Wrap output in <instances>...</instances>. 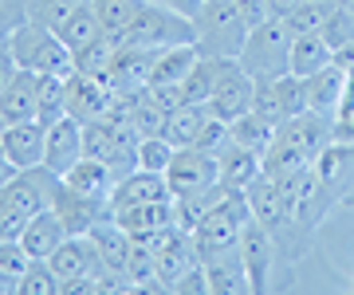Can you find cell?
I'll list each match as a JSON object with an SVG mask.
<instances>
[{"label": "cell", "mask_w": 354, "mask_h": 295, "mask_svg": "<svg viewBox=\"0 0 354 295\" xmlns=\"http://www.w3.org/2000/svg\"><path fill=\"white\" fill-rule=\"evenodd\" d=\"M150 4L169 8V12H177V16H189V20H197V12L205 8V0H150Z\"/></svg>", "instance_id": "7bdbcfd3"}, {"label": "cell", "mask_w": 354, "mask_h": 295, "mask_svg": "<svg viewBox=\"0 0 354 295\" xmlns=\"http://www.w3.org/2000/svg\"><path fill=\"white\" fill-rule=\"evenodd\" d=\"M39 75V71H36ZM67 115V79L59 75H39V91H36V118L44 126H51L55 118Z\"/></svg>", "instance_id": "1f68e13d"}, {"label": "cell", "mask_w": 354, "mask_h": 295, "mask_svg": "<svg viewBox=\"0 0 354 295\" xmlns=\"http://www.w3.org/2000/svg\"><path fill=\"white\" fill-rule=\"evenodd\" d=\"M55 36L64 39L71 52L87 48L91 39H99L102 28H99V16H95V4H91V0H79L75 8H71L59 24H55Z\"/></svg>", "instance_id": "484cf974"}, {"label": "cell", "mask_w": 354, "mask_h": 295, "mask_svg": "<svg viewBox=\"0 0 354 295\" xmlns=\"http://www.w3.org/2000/svg\"><path fill=\"white\" fill-rule=\"evenodd\" d=\"M146 201H174V189L165 173H153V169H130L114 181L111 189V213L114 209H127V205H146Z\"/></svg>", "instance_id": "7c38bea8"}, {"label": "cell", "mask_w": 354, "mask_h": 295, "mask_svg": "<svg viewBox=\"0 0 354 295\" xmlns=\"http://www.w3.org/2000/svg\"><path fill=\"white\" fill-rule=\"evenodd\" d=\"M291 39L295 32L288 28L283 16H268L264 24H256L244 39V52L236 55V64L256 79V83H272V79L291 71Z\"/></svg>", "instance_id": "7a4b0ae2"}, {"label": "cell", "mask_w": 354, "mask_h": 295, "mask_svg": "<svg viewBox=\"0 0 354 295\" xmlns=\"http://www.w3.org/2000/svg\"><path fill=\"white\" fill-rule=\"evenodd\" d=\"M114 52H118V44H114L111 36L91 39L87 48H79V52H75V71H83V75H95V79H106Z\"/></svg>", "instance_id": "e575fe53"}, {"label": "cell", "mask_w": 354, "mask_h": 295, "mask_svg": "<svg viewBox=\"0 0 354 295\" xmlns=\"http://www.w3.org/2000/svg\"><path fill=\"white\" fill-rule=\"evenodd\" d=\"M330 134H335V126H330V115H315V111L295 115V118H288V122L279 126V138L291 142L295 150H304L311 162H315V158L330 146Z\"/></svg>", "instance_id": "9a60e30c"}, {"label": "cell", "mask_w": 354, "mask_h": 295, "mask_svg": "<svg viewBox=\"0 0 354 295\" xmlns=\"http://www.w3.org/2000/svg\"><path fill=\"white\" fill-rule=\"evenodd\" d=\"M197 44H177V48H162L153 59V75L150 83H185V75L197 64Z\"/></svg>", "instance_id": "f546056e"}, {"label": "cell", "mask_w": 354, "mask_h": 295, "mask_svg": "<svg viewBox=\"0 0 354 295\" xmlns=\"http://www.w3.org/2000/svg\"><path fill=\"white\" fill-rule=\"evenodd\" d=\"M295 4H299V0H268V12L272 16H288Z\"/></svg>", "instance_id": "bcb514c9"}, {"label": "cell", "mask_w": 354, "mask_h": 295, "mask_svg": "<svg viewBox=\"0 0 354 295\" xmlns=\"http://www.w3.org/2000/svg\"><path fill=\"white\" fill-rule=\"evenodd\" d=\"M71 232H67L64 217L55 213V209H39L36 217L24 225V232H20V244H24V252L32 260H48L59 244L67 240Z\"/></svg>", "instance_id": "2e32d148"}, {"label": "cell", "mask_w": 354, "mask_h": 295, "mask_svg": "<svg viewBox=\"0 0 354 295\" xmlns=\"http://www.w3.org/2000/svg\"><path fill=\"white\" fill-rule=\"evenodd\" d=\"M122 44H134V48H177V44H197V28H193L189 16H177L169 8H158V4H142L138 20L127 28Z\"/></svg>", "instance_id": "5b68a950"}, {"label": "cell", "mask_w": 354, "mask_h": 295, "mask_svg": "<svg viewBox=\"0 0 354 295\" xmlns=\"http://www.w3.org/2000/svg\"><path fill=\"white\" fill-rule=\"evenodd\" d=\"M205 264V276H209V295H244L252 292L248 283V272H244V260L241 252H221L213 260H201Z\"/></svg>", "instance_id": "d6986e66"}, {"label": "cell", "mask_w": 354, "mask_h": 295, "mask_svg": "<svg viewBox=\"0 0 354 295\" xmlns=\"http://www.w3.org/2000/svg\"><path fill=\"white\" fill-rule=\"evenodd\" d=\"M216 166H221V185H225L228 193H248V185L264 173L260 154H252L241 142H228L225 150L216 154Z\"/></svg>", "instance_id": "e0dca14e"}, {"label": "cell", "mask_w": 354, "mask_h": 295, "mask_svg": "<svg viewBox=\"0 0 354 295\" xmlns=\"http://www.w3.org/2000/svg\"><path fill=\"white\" fill-rule=\"evenodd\" d=\"M16 295H59V280H55V272H51L48 260H32L28 264V272L20 276Z\"/></svg>", "instance_id": "74e56055"}, {"label": "cell", "mask_w": 354, "mask_h": 295, "mask_svg": "<svg viewBox=\"0 0 354 295\" xmlns=\"http://www.w3.org/2000/svg\"><path fill=\"white\" fill-rule=\"evenodd\" d=\"M236 252L244 260V272H248V283H252V295L268 292V276H272V260H276V240H272V229L264 220H248L241 232V244Z\"/></svg>", "instance_id": "ba28073f"}, {"label": "cell", "mask_w": 354, "mask_h": 295, "mask_svg": "<svg viewBox=\"0 0 354 295\" xmlns=\"http://www.w3.org/2000/svg\"><path fill=\"white\" fill-rule=\"evenodd\" d=\"M228 64H232V59H225V55H197L193 71L185 75V83H181L185 103H209L216 83H221V75L228 71Z\"/></svg>", "instance_id": "d4e9b609"}, {"label": "cell", "mask_w": 354, "mask_h": 295, "mask_svg": "<svg viewBox=\"0 0 354 295\" xmlns=\"http://www.w3.org/2000/svg\"><path fill=\"white\" fill-rule=\"evenodd\" d=\"M209 115H213L209 103H181L177 111L165 115V130H162V134L174 142L177 150H181V146H197V134H201V126L209 122Z\"/></svg>", "instance_id": "4316f807"}, {"label": "cell", "mask_w": 354, "mask_h": 295, "mask_svg": "<svg viewBox=\"0 0 354 295\" xmlns=\"http://www.w3.org/2000/svg\"><path fill=\"white\" fill-rule=\"evenodd\" d=\"M276 83V99H279V111H283V122L295 115H307V79L288 71V75L272 79Z\"/></svg>", "instance_id": "d590c367"}, {"label": "cell", "mask_w": 354, "mask_h": 295, "mask_svg": "<svg viewBox=\"0 0 354 295\" xmlns=\"http://www.w3.org/2000/svg\"><path fill=\"white\" fill-rule=\"evenodd\" d=\"M79 158H83V122L71 118V115L55 118L48 126V154H44V166L64 178Z\"/></svg>", "instance_id": "4fadbf2b"}, {"label": "cell", "mask_w": 354, "mask_h": 295, "mask_svg": "<svg viewBox=\"0 0 354 295\" xmlns=\"http://www.w3.org/2000/svg\"><path fill=\"white\" fill-rule=\"evenodd\" d=\"M4 126H8V122H4V115H0V130H4Z\"/></svg>", "instance_id": "7dc6e473"}, {"label": "cell", "mask_w": 354, "mask_h": 295, "mask_svg": "<svg viewBox=\"0 0 354 295\" xmlns=\"http://www.w3.org/2000/svg\"><path fill=\"white\" fill-rule=\"evenodd\" d=\"M114 220L130 232V236H146V232H158L165 225H177L174 201H146V205H127L114 209Z\"/></svg>", "instance_id": "44dd1931"}, {"label": "cell", "mask_w": 354, "mask_h": 295, "mask_svg": "<svg viewBox=\"0 0 354 295\" xmlns=\"http://www.w3.org/2000/svg\"><path fill=\"white\" fill-rule=\"evenodd\" d=\"M228 134H232V142L248 146V150L260 154V162H264V154L272 150V142L279 138V126L268 122V118H260L256 111H248V115H241L236 122H228Z\"/></svg>", "instance_id": "83f0119b"}, {"label": "cell", "mask_w": 354, "mask_h": 295, "mask_svg": "<svg viewBox=\"0 0 354 295\" xmlns=\"http://www.w3.org/2000/svg\"><path fill=\"white\" fill-rule=\"evenodd\" d=\"M28 264H32V256L24 252V244L20 240H4V236H0V292L16 295L20 276L28 272Z\"/></svg>", "instance_id": "836d02e7"}, {"label": "cell", "mask_w": 354, "mask_h": 295, "mask_svg": "<svg viewBox=\"0 0 354 295\" xmlns=\"http://www.w3.org/2000/svg\"><path fill=\"white\" fill-rule=\"evenodd\" d=\"M0 146H4V154L12 158L20 169H36V166H44V154H48V126L39 118L8 122L0 130Z\"/></svg>", "instance_id": "30bf717a"}, {"label": "cell", "mask_w": 354, "mask_h": 295, "mask_svg": "<svg viewBox=\"0 0 354 295\" xmlns=\"http://www.w3.org/2000/svg\"><path fill=\"white\" fill-rule=\"evenodd\" d=\"M248 111H256L260 118H268V122L283 126V111H279V99H276V83H256L252 106H248Z\"/></svg>", "instance_id": "ab89813d"}, {"label": "cell", "mask_w": 354, "mask_h": 295, "mask_svg": "<svg viewBox=\"0 0 354 295\" xmlns=\"http://www.w3.org/2000/svg\"><path fill=\"white\" fill-rule=\"evenodd\" d=\"M114 91L106 87V79H95V75H75L67 79V115L79 118V122H91V118H102L106 106H111Z\"/></svg>", "instance_id": "5bb4252c"}, {"label": "cell", "mask_w": 354, "mask_h": 295, "mask_svg": "<svg viewBox=\"0 0 354 295\" xmlns=\"http://www.w3.org/2000/svg\"><path fill=\"white\" fill-rule=\"evenodd\" d=\"M4 44H8V52L16 55V64L28 67V71H39V75H59V79L75 75V52L55 36V28L39 24V20H28V16H24V20L8 32Z\"/></svg>", "instance_id": "6da1fadb"}, {"label": "cell", "mask_w": 354, "mask_h": 295, "mask_svg": "<svg viewBox=\"0 0 354 295\" xmlns=\"http://www.w3.org/2000/svg\"><path fill=\"white\" fill-rule=\"evenodd\" d=\"M36 91H39V75L20 67L12 83L0 91V115H4V122H28V118H36Z\"/></svg>", "instance_id": "ffe728a7"}, {"label": "cell", "mask_w": 354, "mask_h": 295, "mask_svg": "<svg viewBox=\"0 0 354 295\" xmlns=\"http://www.w3.org/2000/svg\"><path fill=\"white\" fill-rule=\"evenodd\" d=\"M330 12H335V0H299L283 20H288V28L299 36V32H323Z\"/></svg>", "instance_id": "d6a6232c"}, {"label": "cell", "mask_w": 354, "mask_h": 295, "mask_svg": "<svg viewBox=\"0 0 354 295\" xmlns=\"http://www.w3.org/2000/svg\"><path fill=\"white\" fill-rule=\"evenodd\" d=\"M177 295H209V276H205V264H197V268H189L181 280H177L174 287Z\"/></svg>", "instance_id": "60d3db41"}, {"label": "cell", "mask_w": 354, "mask_h": 295, "mask_svg": "<svg viewBox=\"0 0 354 295\" xmlns=\"http://www.w3.org/2000/svg\"><path fill=\"white\" fill-rule=\"evenodd\" d=\"M165 181H169V189L174 197H189V193H201L209 185L221 181V166H216V154L209 150H197V146H181L165 169Z\"/></svg>", "instance_id": "8992f818"}, {"label": "cell", "mask_w": 354, "mask_h": 295, "mask_svg": "<svg viewBox=\"0 0 354 295\" xmlns=\"http://www.w3.org/2000/svg\"><path fill=\"white\" fill-rule=\"evenodd\" d=\"M252 220V209H248V193H225L193 229V244H197V256L213 260L221 252H232L241 244L244 225Z\"/></svg>", "instance_id": "3957f363"}, {"label": "cell", "mask_w": 354, "mask_h": 295, "mask_svg": "<svg viewBox=\"0 0 354 295\" xmlns=\"http://www.w3.org/2000/svg\"><path fill=\"white\" fill-rule=\"evenodd\" d=\"M153 59H158V48H134V44H118V52L111 59V71H106V87L114 95H134V91L150 87L153 75Z\"/></svg>", "instance_id": "52a82bcc"}, {"label": "cell", "mask_w": 354, "mask_h": 295, "mask_svg": "<svg viewBox=\"0 0 354 295\" xmlns=\"http://www.w3.org/2000/svg\"><path fill=\"white\" fill-rule=\"evenodd\" d=\"M64 185H71L75 193H87V197H102V201H111V189H114V173H111V166L106 162H95V158H79L75 166L67 169L64 178Z\"/></svg>", "instance_id": "603a6c76"}, {"label": "cell", "mask_w": 354, "mask_h": 295, "mask_svg": "<svg viewBox=\"0 0 354 295\" xmlns=\"http://www.w3.org/2000/svg\"><path fill=\"white\" fill-rule=\"evenodd\" d=\"M342 91H346V67L327 64L323 71L307 75V111L335 118L339 115V106H342Z\"/></svg>", "instance_id": "ac0fdd59"}, {"label": "cell", "mask_w": 354, "mask_h": 295, "mask_svg": "<svg viewBox=\"0 0 354 295\" xmlns=\"http://www.w3.org/2000/svg\"><path fill=\"white\" fill-rule=\"evenodd\" d=\"M307 169H311V158H307L304 150H295V146L283 142V138H276L272 142V150L264 154V173L268 178H276V181L295 178V173H307Z\"/></svg>", "instance_id": "4dcf8cb0"}, {"label": "cell", "mask_w": 354, "mask_h": 295, "mask_svg": "<svg viewBox=\"0 0 354 295\" xmlns=\"http://www.w3.org/2000/svg\"><path fill=\"white\" fill-rule=\"evenodd\" d=\"M232 4H236V8H241V16L244 20H248V28H256V24H264L268 16V0H232Z\"/></svg>", "instance_id": "b9f144b4"}, {"label": "cell", "mask_w": 354, "mask_h": 295, "mask_svg": "<svg viewBox=\"0 0 354 295\" xmlns=\"http://www.w3.org/2000/svg\"><path fill=\"white\" fill-rule=\"evenodd\" d=\"M51 209L64 217V225H67V232H71V236H83V232H91V225H95V220L114 217L111 201H102V197H87V193H75L71 185H64V181H55Z\"/></svg>", "instance_id": "9c48e42d"}, {"label": "cell", "mask_w": 354, "mask_h": 295, "mask_svg": "<svg viewBox=\"0 0 354 295\" xmlns=\"http://www.w3.org/2000/svg\"><path fill=\"white\" fill-rule=\"evenodd\" d=\"M16 71H20V64H16V55L8 52V44L0 39V91H4V87H8V83L16 79Z\"/></svg>", "instance_id": "ee69618b"}, {"label": "cell", "mask_w": 354, "mask_h": 295, "mask_svg": "<svg viewBox=\"0 0 354 295\" xmlns=\"http://www.w3.org/2000/svg\"><path fill=\"white\" fill-rule=\"evenodd\" d=\"M201 256H197V244H193V232H181L174 244H165L158 252V280L165 283V292H174L177 280L185 276L189 268H197Z\"/></svg>", "instance_id": "7402d4cb"}, {"label": "cell", "mask_w": 354, "mask_h": 295, "mask_svg": "<svg viewBox=\"0 0 354 295\" xmlns=\"http://www.w3.org/2000/svg\"><path fill=\"white\" fill-rule=\"evenodd\" d=\"M91 4H95V16H99L102 36H111L114 44H122L127 28L138 20V12H142L146 0H91Z\"/></svg>", "instance_id": "f1b7e54d"}, {"label": "cell", "mask_w": 354, "mask_h": 295, "mask_svg": "<svg viewBox=\"0 0 354 295\" xmlns=\"http://www.w3.org/2000/svg\"><path fill=\"white\" fill-rule=\"evenodd\" d=\"M323 36H327V44L335 48V52L351 48V44H354V12H351V8H339V4H335V12H330Z\"/></svg>", "instance_id": "f35d334b"}, {"label": "cell", "mask_w": 354, "mask_h": 295, "mask_svg": "<svg viewBox=\"0 0 354 295\" xmlns=\"http://www.w3.org/2000/svg\"><path fill=\"white\" fill-rule=\"evenodd\" d=\"M177 146L165 134H150V138H138V166L142 169H153V173H165L169 162H174Z\"/></svg>", "instance_id": "8d00e7d4"}, {"label": "cell", "mask_w": 354, "mask_h": 295, "mask_svg": "<svg viewBox=\"0 0 354 295\" xmlns=\"http://www.w3.org/2000/svg\"><path fill=\"white\" fill-rule=\"evenodd\" d=\"M193 28H197V52L225 55V59H236L244 52L248 32H252L232 0H205V8L197 12Z\"/></svg>", "instance_id": "277c9868"}, {"label": "cell", "mask_w": 354, "mask_h": 295, "mask_svg": "<svg viewBox=\"0 0 354 295\" xmlns=\"http://www.w3.org/2000/svg\"><path fill=\"white\" fill-rule=\"evenodd\" d=\"M327 64H335V48L327 44L323 32H299V36L291 39V71L295 75H315L323 71Z\"/></svg>", "instance_id": "cb8c5ba5"}, {"label": "cell", "mask_w": 354, "mask_h": 295, "mask_svg": "<svg viewBox=\"0 0 354 295\" xmlns=\"http://www.w3.org/2000/svg\"><path fill=\"white\" fill-rule=\"evenodd\" d=\"M252 91H256V79L232 59L228 71L221 75V83H216L213 99H209V111H213L216 118H225V122H236L241 115H248V106H252Z\"/></svg>", "instance_id": "8fae6325"}, {"label": "cell", "mask_w": 354, "mask_h": 295, "mask_svg": "<svg viewBox=\"0 0 354 295\" xmlns=\"http://www.w3.org/2000/svg\"><path fill=\"white\" fill-rule=\"evenodd\" d=\"M16 173H20V166H16L12 158L4 154V146H0V189H4V185H8V181L16 178Z\"/></svg>", "instance_id": "f6af8a7d"}]
</instances>
